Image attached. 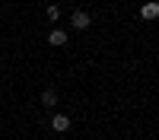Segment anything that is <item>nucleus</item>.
I'll use <instances>...</instances> for the list:
<instances>
[{
  "label": "nucleus",
  "mask_w": 159,
  "mask_h": 140,
  "mask_svg": "<svg viewBox=\"0 0 159 140\" xmlns=\"http://www.w3.org/2000/svg\"><path fill=\"white\" fill-rule=\"evenodd\" d=\"M48 42L54 45V48H61V45H67V35H64V29H51L48 32Z\"/></svg>",
  "instance_id": "obj_4"
},
{
  "label": "nucleus",
  "mask_w": 159,
  "mask_h": 140,
  "mask_svg": "<svg viewBox=\"0 0 159 140\" xmlns=\"http://www.w3.org/2000/svg\"><path fill=\"white\" fill-rule=\"evenodd\" d=\"M45 13H48V19H51V22H57V19H61V7H57V3H51Z\"/></svg>",
  "instance_id": "obj_6"
},
{
  "label": "nucleus",
  "mask_w": 159,
  "mask_h": 140,
  "mask_svg": "<svg viewBox=\"0 0 159 140\" xmlns=\"http://www.w3.org/2000/svg\"><path fill=\"white\" fill-rule=\"evenodd\" d=\"M51 127H54L57 134H67L70 131V115H54V118H51Z\"/></svg>",
  "instance_id": "obj_2"
},
{
  "label": "nucleus",
  "mask_w": 159,
  "mask_h": 140,
  "mask_svg": "<svg viewBox=\"0 0 159 140\" xmlns=\"http://www.w3.org/2000/svg\"><path fill=\"white\" fill-rule=\"evenodd\" d=\"M89 22H92V16H89L86 10H73V16H70L73 29H89Z\"/></svg>",
  "instance_id": "obj_1"
},
{
  "label": "nucleus",
  "mask_w": 159,
  "mask_h": 140,
  "mask_svg": "<svg viewBox=\"0 0 159 140\" xmlns=\"http://www.w3.org/2000/svg\"><path fill=\"white\" fill-rule=\"evenodd\" d=\"M42 105L45 108H54L57 105V93H54V89H45V93H42Z\"/></svg>",
  "instance_id": "obj_5"
},
{
  "label": "nucleus",
  "mask_w": 159,
  "mask_h": 140,
  "mask_svg": "<svg viewBox=\"0 0 159 140\" xmlns=\"http://www.w3.org/2000/svg\"><path fill=\"white\" fill-rule=\"evenodd\" d=\"M140 16L143 19H156L159 16V3H156V0H147V3L140 7Z\"/></svg>",
  "instance_id": "obj_3"
}]
</instances>
